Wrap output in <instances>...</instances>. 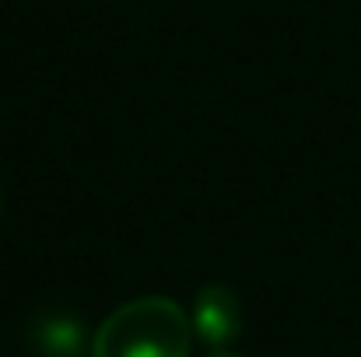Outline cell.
<instances>
[{
	"mask_svg": "<svg viewBox=\"0 0 361 357\" xmlns=\"http://www.w3.org/2000/svg\"><path fill=\"white\" fill-rule=\"evenodd\" d=\"M190 326H193V340L207 344V347H228L235 344L242 333V305L239 294L225 284H207L197 291L193 298V312H190Z\"/></svg>",
	"mask_w": 361,
	"mask_h": 357,
	"instance_id": "cell-2",
	"label": "cell"
},
{
	"mask_svg": "<svg viewBox=\"0 0 361 357\" xmlns=\"http://www.w3.org/2000/svg\"><path fill=\"white\" fill-rule=\"evenodd\" d=\"M190 315L161 294L120 305L92 337V357H190Z\"/></svg>",
	"mask_w": 361,
	"mask_h": 357,
	"instance_id": "cell-1",
	"label": "cell"
},
{
	"mask_svg": "<svg viewBox=\"0 0 361 357\" xmlns=\"http://www.w3.org/2000/svg\"><path fill=\"white\" fill-rule=\"evenodd\" d=\"M211 357H239V354H211Z\"/></svg>",
	"mask_w": 361,
	"mask_h": 357,
	"instance_id": "cell-4",
	"label": "cell"
},
{
	"mask_svg": "<svg viewBox=\"0 0 361 357\" xmlns=\"http://www.w3.org/2000/svg\"><path fill=\"white\" fill-rule=\"evenodd\" d=\"M28 344L42 357H81L88 337H85V326H81L74 315H67V312H49V315H42V319L32 322Z\"/></svg>",
	"mask_w": 361,
	"mask_h": 357,
	"instance_id": "cell-3",
	"label": "cell"
}]
</instances>
